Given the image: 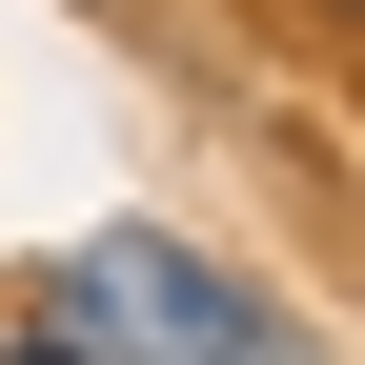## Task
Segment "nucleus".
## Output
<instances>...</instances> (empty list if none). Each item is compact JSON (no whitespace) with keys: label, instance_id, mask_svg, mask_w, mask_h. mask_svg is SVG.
I'll return each instance as SVG.
<instances>
[{"label":"nucleus","instance_id":"nucleus-1","mask_svg":"<svg viewBox=\"0 0 365 365\" xmlns=\"http://www.w3.org/2000/svg\"><path fill=\"white\" fill-rule=\"evenodd\" d=\"M304 21H365V0H304Z\"/></svg>","mask_w":365,"mask_h":365}]
</instances>
